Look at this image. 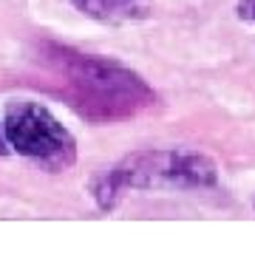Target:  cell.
I'll list each match as a JSON object with an SVG mask.
<instances>
[{
    "label": "cell",
    "instance_id": "6da1fadb",
    "mask_svg": "<svg viewBox=\"0 0 255 255\" xmlns=\"http://www.w3.org/2000/svg\"><path fill=\"white\" fill-rule=\"evenodd\" d=\"M28 63V82L60 100L88 125H122L159 105L153 85L117 57L40 40L31 48Z\"/></svg>",
    "mask_w": 255,
    "mask_h": 255
},
{
    "label": "cell",
    "instance_id": "7a4b0ae2",
    "mask_svg": "<svg viewBox=\"0 0 255 255\" xmlns=\"http://www.w3.org/2000/svg\"><path fill=\"white\" fill-rule=\"evenodd\" d=\"M219 164L207 153L187 147H145L130 150L91 176L88 193L102 213H111L130 193L156 190H216Z\"/></svg>",
    "mask_w": 255,
    "mask_h": 255
},
{
    "label": "cell",
    "instance_id": "3957f363",
    "mask_svg": "<svg viewBox=\"0 0 255 255\" xmlns=\"http://www.w3.org/2000/svg\"><path fill=\"white\" fill-rule=\"evenodd\" d=\"M6 147L46 173H65L77 164V136L37 100H9L0 117Z\"/></svg>",
    "mask_w": 255,
    "mask_h": 255
},
{
    "label": "cell",
    "instance_id": "277c9868",
    "mask_svg": "<svg viewBox=\"0 0 255 255\" xmlns=\"http://www.w3.org/2000/svg\"><path fill=\"white\" fill-rule=\"evenodd\" d=\"M82 17L108 23V26H125L139 23L153 14V0H68Z\"/></svg>",
    "mask_w": 255,
    "mask_h": 255
},
{
    "label": "cell",
    "instance_id": "5b68a950",
    "mask_svg": "<svg viewBox=\"0 0 255 255\" xmlns=\"http://www.w3.org/2000/svg\"><path fill=\"white\" fill-rule=\"evenodd\" d=\"M236 14H238V20H244V23H255V0H238Z\"/></svg>",
    "mask_w": 255,
    "mask_h": 255
},
{
    "label": "cell",
    "instance_id": "8992f818",
    "mask_svg": "<svg viewBox=\"0 0 255 255\" xmlns=\"http://www.w3.org/2000/svg\"><path fill=\"white\" fill-rule=\"evenodd\" d=\"M9 153V147H6V139H3V130H0V156Z\"/></svg>",
    "mask_w": 255,
    "mask_h": 255
},
{
    "label": "cell",
    "instance_id": "52a82bcc",
    "mask_svg": "<svg viewBox=\"0 0 255 255\" xmlns=\"http://www.w3.org/2000/svg\"><path fill=\"white\" fill-rule=\"evenodd\" d=\"M253 207H255V201H253Z\"/></svg>",
    "mask_w": 255,
    "mask_h": 255
}]
</instances>
